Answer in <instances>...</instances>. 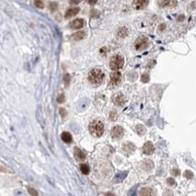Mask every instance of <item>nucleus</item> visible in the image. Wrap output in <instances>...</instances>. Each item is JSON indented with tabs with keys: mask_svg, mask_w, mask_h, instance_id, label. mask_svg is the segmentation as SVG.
<instances>
[{
	"mask_svg": "<svg viewBox=\"0 0 196 196\" xmlns=\"http://www.w3.org/2000/svg\"><path fill=\"white\" fill-rule=\"evenodd\" d=\"M89 80L91 84L94 85H99L103 81L105 78V74L100 69H94L91 70L88 76Z\"/></svg>",
	"mask_w": 196,
	"mask_h": 196,
	"instance_id": "f257e3e1",
	"label": "nucleus"
},
{
	"mask_svg": "<svg viewBox=\"0 0 196 196\" xmlns=\"http://www.w3.org/2000/svg\"><path fill=\"white\" fill-rule=\"evenodd\" d=\"M89 131L93 137H101L104 132V125L101 121L94 120L89 125Z\"/></svg>",
	"mask_w": 196,
	"mask_h": 196,
	"instance_id": "f03ea898",
	"label": "nucleus"
},
{
	"mask_svg": "<svg viewBox=\"0 0 196 196\" xmlns=\"http://www.w3.org/2000/svg\"><path fill=\"white\" fill-rule=\"evenodd\" d=\"M124 58L119 55H115L111 57L109 61L110 68L112 70L117 71L122 69L124 66Z\"/></svg>",
	"mask_w": 196,
	"mask_h": 196,
	"instance_id": "7ed1b4c3",
	"label": "nucleus"
},
{
	"mask_svg": "<svg viewBox=\"0 0 196 196\" xmlns=\"http://www.w3.org/2000/svg\"><path fill=\"white\" fill-rule=\"evenodd\" d=\"M148 45V40L145 36L139 37L134 43L135 49L138 51H141L146 49Z\"/></svg>",
	"mask_w": 196,
	"mask_h": 196,
	"instance_id": "20e7f679",
	"label": "nucleus"
},
{
	"mask_svg": "<svg viewBox=\"0 0 196 196\" xmlns=\"http://www.w3.org/2000/svg\"><path fill=\"white\" fill-rule=\"evenodd\" d=\"M121 78H122V75L120 72H114V73L111 75V77H110V81H109V86L111 87L117 86L118 85H119L120 82H121Z\"/></svg>",
	"mask_w": 196,
	"mask_h": 196,
	"instance_id": "39448f33",
	"label": "nucleus"
},
{
	"mask_svg": "<svg viewBox=\"0 0 196 196\" xmlns=\"http://www.w3.org/2000/svg\"><path fill=\"white\" fill-rule=\"evenodd\" d=\"M112 100L116 106H122L125 104V97L121 92H118V93L114 94L112 97Z\"/></svg>",
	"mask_w": 196,
	"mask_h": 196,
	"instance_id": "423d86ee",
	"label": "nucleus"
},
{
	"mask_svg": "<svg viewBox=\"0 0 196 196\" xmlns=\"http://www.w3.org/2000/svg\"><path fill=\"white\" fill-rule=\"evenodd\" d=\"M111 135L113 139H119L121 138L123 135V128L121 126L117 125L114 126L111 129Z\"/></svg>",
	"mask_w": 196,
	"mask_h": 196,
	"instance_id": "0eeeda50",
	"label": "nucleus"
},
{
	"mask_svg": "<svg viewBox=\"0 0 196 196\" xmlns=\"http://www.w3.org/2000/svg\"><path fill=\"white\" fill-rule=\"evenodd\" d=\"M148 4V0H133V7L135 10L144 9Z\"/></svg>",
	"mask_w": 196,
	"mask_h": 196,
	"instance_id": "6e6552de",
	"label": "nucleus"
},
{
	"mask_svg": "<svg viewBox=\"0 0 196 196\" xmlns=\"http://www.w3.org/2000/svg\"><path fill=\"white\" fill-rule=\"evenodd\" d=\"M84 25V20L82 19H76L70 23L69 27L72 29H80Z\"/></svg>",
	"mask_w": 196,
	"mask_h": 196,
	"instance_id": "1a4fd4ad",
	"label": "nucleus"
},
{
	"mask_svg": "<svg viewBox=\"0 0 196 196\" xmlns=\"http://www.w3.org/2000/svg\"><path fill=\"white\" fill-rule=\"evenodd\" d=\"M142 150H143L144 154H147V155H151L154 151V145L150 141H148L143 145Z\"/></svg>",
	"mask_w": 196,
	"mask_h": 196,
	"instance_id": "9d476101",
	"label": "nucleus"
},
{
	"mask_svg": "<svg viewBox=\"0 0 196 196\" xmlns=\"http://www.w3.org/2000/svg\"><path fill=\"white\" fill-rule=\"evenodd\" d=\"M177 5V0H160L159 5L161 7H175Z\"/></svg>",
	"mask_w": 196,
	"mask_h": 196,
	"instance_id": "9b49d317",
	"label": "nucleus"
},
{
	"mask_svg": "<svg viewBox=\"0 0 196 196\" xmlns=\"http://www.w3.org/2000/svg\"><path fill=\"white\" fill-rule=\"evenodd\" d=\"M79 11H80V8L77 7L69 9L67 11V13H66V14H65V17H66V19H69V18H71L72 16H75V15H77Z\"/></svg>",
	"mask_w": 196,
	"mask_h": 196,
	"instance_id": "f8f14e48",
	"label": "nucleus"
},
{
	"mask_svg": "<svg viewBox=\"0 0 196 196\" xmlns=\"http://www.w3.org/2000/svg\"><path fill=\"white\" fill-rule=\"evenodd\" d=\"M141 196H155L154 191L150 187H144L139 191Z\"/></svg>",
	"mask_w": 196,
	"mask_h": 196,
	"instance_id": "ddd939ff",
	"label": "nucleus"
},
{
	"mask_svg": "<svg viewBox=\"0 0 196 196\" xmlns=\"http://www.w3.org/2000/svg\"><path fill=\"white\" fill-rule=\"evenodd\" d=\"M75 158L78 162H81L86 159V155L84 152L79 148H75Z\"/></svg>",
	"mask_w": 196,
	"mask_h": 196,
	"instance_id": "4468645a",
	"label": "nucleus"
},
{
	"mask_svg": "<svg viewBox=\"0 0 196 196\" xmlns=\"http://www.w3.org/2000/svg\"><path fill=\"white\" fill-rule=\"evenodd\" d=\"M86 36V32L84 31H79V32H75L72 36V38L74 41H80L84 38Z\"/></svg>",
	"mask_w": 196,
	"mask_h": 196,
	"instance_id": "2eb2a0df",
	"label": "nucleus"
},
{
	"mask_svg": "<svg viewBox=\"0 0 196 196\" xmlns=\"http://www.w3.org/2000/svg\"><path fill=\"white\" fill-rule=\"evenodd\" d=\"M61 139L65 143H71L72 141V135L68 132H63L61 133Z\"/></svg>",
	"mask_w": 196,
	"mask_h": 196,
	"instance_id": "dca6fc26",
	"label": "nucleus"
},
{
	"mask_svg": "<svg viewBox=\"0 0 196 196\" xmlns=\"http://www.w3.org/2000/svg\"><path fill=\"white\" fill-rule=\"evenodd\" d=\"M128 34V30L125 27H123L118 29L117 36L121 38H125Z\"/></svg>",
	"mask_w": 196,
	"mask_h": 196,
	"instance_id": "f3484780",
	"label": "nucleus"
},
{
	"mask_svg": "<svg viewBox=\"0 0 196 196\" xmlns=\"http://www.w3.org/2000/svg\"><path fill=\"white\" fill-rule=\"evenodd\" d=\"M135 149H136V147L131 142H127V143H125L123 145V150L125 151L128 152V153H131V152L133 151Z\"/></svg>",
	"mask_w": 196,
	"mask_h": 196,
	"instance_id": "a211bd4d",
	"label": "nucleus"
},
{
	"mask_svg": "<svg viewBox=\"0 0 196 196\" xmlns=\"http://www.w3.org/2000/svg\"><path fill=\"white\" fill-rule=\"evenodd\" d=\"M80 170H81V172H82L84 175H88V174L89 173V172H90L89 167L86 164H80Z\"/></svg>",
	"mask_w": 196,
	"mask_h": 196,
	"instance_id": "6ab92c4d",
	"label": "nucleus"
},
{
	"mask_svg": "<svg viewBox=\"0 0 196 196\" xmlns=\"http://www.w3.org/2000/svg\"><path fill=\"white\" fill-rule=\"evenodd\" d=\"M137 133H138L139 135H143L144 133H145V127L143 126V125H138V126L137 127Z\"/></svg>",
	"mask_w": 196,
	"mask_h": 196,
	"instance_id": "aec40b11",
	"label": "nucleus"
},
{
	"mask_svg": "<svg viewBox=\"0 0 196 196\" xmlns=\"http://www.w3.org/2000/svg\"><path fill=\"white\" fill-rule=\"evenodd\" d=\"M28 191L31 196H38V192L36 191V189H33V188H31V187L28 188Z\"/></svg>",
	"mask_w": 196,
	"mask_h": 196,
	"instance_id": "412c9836",
	"label": "nucleus"
},
{
	"mask_svg": "<svg viewBox=\"0 0 196 196\" xmlns=\"http://www.w3.org/2000/svg\"><path fill=\"white\" fill-rule=\"evenodd\" d=\"M49 7H50V9L51 10V11L54 12V11L56 10L57 8H58V5H57V3H55V2H51L49 4Z\"/></svg>",
	"mask_w": 196,
	"mask_h": 196,
	"instance_id": "4be33fe9",
	"label": "nucleus"
},
{
	"mask_svg": "<svg viewBox=\"0 0 196 196\" xmlns=\"http://www.w3.org/2000/svg\"><path fill=\"white\" fill-rule=\"evenodd\" d=\"M34 4L36 7H38V8H43V7H44V5L43 2L41 1V0H35Z\"/></svg>",
	"mask_w": 196,
	"mask_h": 196,
	"instance_id": "5701e85b",
	"label": "nucleus"
},
{
	"mask_svg": "<svg viewBox=\"0 0 196 196\" xmlns=\"http://www.w3.org/2000/svg\"><path fill=\"white\" fill-rule=\"evenodd\" d=\"M141 80L143 83H148L150 80V76L148 74H144L141 77Z\"/></svg>",
	"mask_w": 196,
	"mask_h": 196,
	"instance_id": "b1692460",
	"label": "nucleus"
},
{
	"mask_svg": "<svg viewBox=\"0 0 196 196\" xmlns=\"http://www.w3.org/2000/svg\"><path fill=\"white\" fill-rule=\"evenodd\" d=\"M63 81H64V84H66V85H68L70 81V76L68 74H67V75H65L64 76H63Z\"/></svg>",
	"mask_w": 196,
	"mask_h": 196,
	"instance_id": "393cba45",
	"label": "nucleus"
},
{
	"mask_svg": "<svg viewBox=\"0 0 196 196\" xmlns=\"http://www.w3.org/2000/svg\"><path fill=\"white\" fill-rule=\"evenodd\" d=\"M58 102H59V103H62L63 102H64V100H65V97H64V94H60L59 96H58Z\"/></svg>",
	"mask_w": 196,
	"mask_h": 196,
	"instance_id": "a878e982",
	"label": "nucleus"
},
{
	"mask_svg": "<svg viewBox=\"0 0 196 196\" xmlns=\"http://www.w3.org/2000/svg\"><path fill=\"white\" fill-rule=\"evenodd\" d=\"M107 51L108 50L106 46H102L100 50V54L102 55H106V53H107Z\"/></svg>",
	"mask_w": 196,
	"mask_h": 196,
	"instance_id": "bb28decb",
	"label": "nucleus"
},
{
	"mask_svg": "<svg viewBox=\"0 0 196 196\" xmlns=\"http://www.w3.org/2000/svg\"><path fill=\"white\" fill-rule=\"evenodd\" d=\"M59 112H60V114H61V116L62 117H64L67 115V111H66V110H65L64 108H60Z\"/></svg>",
	"mask_w": 196,
	"mask_h": 196,
	"instance_id": "cd10ccee",
	"label": "nucleus"
},
{
	"mask_svg": "<svg viewBox=\"0 0 196 196\" xmlns=\"http://www.w3.org/2000/svg\"><path fill=\"white\" fill-rule=\"evenodd\" d=\"M110 118H111L112 120H116V118H117V114L115 112H114V111H112V112L110 113Z\"/></svg>",
	"mask_w": 196,
	"mask_h": 196,
	"instance_id": "c85d7f7f",
	"label": "nucleus"
},
{
	"mask_svg": "<svg viewBox=\"0 0 196 196\" xmlns=\"http://www.w3.org/2000/svg\"><path fill=\"white\" fill-rule=\"evenodd\" d=\"M80 2V0H69V3L72 5H77Z\"/></svg>",
	"mask_w": 196,
	"mask_h": 196,
	"instance_id": "c756f323",
	"label": "nucleus"
},
{
	"mask_svg": "<svg viewBox=\"0 0 196 196\" xmlns=\"http://www.w3.org/2000/svg\"><path fill=\"white\" fill-rule=\"evenodd\" d=\"M98 0H87L88 3L90 4V5H94L95 3H97V2Z\"/></svg>",
	"mask_w": 196,
	"mask_h": 196,
	"instance_id": "7c9ffc66",
	"label": "nucleus"
},
{
	"mask_svg": "<svg viewBox=\"0 0 196 196\" xmlns=\"http://www.w3.org/2000/svg\"><path fill=\"white\" fill-rule=\"evenodd\" d=\"M106 196H114V195L113 194H111V193H107V194H106Z\"/></svg>",
	"mask_w": 196,
	"mask_h": 196,
	"instance_id": "2f4dec72",
	"label": "nucleus"
}]
</instances>
